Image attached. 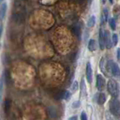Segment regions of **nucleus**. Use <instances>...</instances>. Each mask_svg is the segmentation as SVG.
<instances>
[{
  "label": "nucleus",
  "mask_w": 120,
  "mask_h": 120,
  "mask_svg": "<svg viewBox=\"0 0 120 120\" xmlns=\"http://www.w3.org/2000/svg\"><path fill=\"white\" fill-rule=\"evenodd\" d=\"M109 25L111 27V29L113 30H116V21L113 18H110L109 19Z\"/></svg>",
  "instance_id": "4468645a"
},
{
  "label": "nucleus",
  "mask_w": 120,
  "mask_h": 120,
  "mask_svg": "<svg viewBox=\"0 0 120 120\" xmlns=\"http://www.w3.org/2000/svg\"><path fill=\"white\" fill-rule=\"evenodd\" d=\"M69 120H77V116H72V117H70V118L69 119Z\"/></svg>",
  "instance_id": "5701e85b"
},
{
  "label": "nucleus",
  "mask_w": 120,
  "mask_h": 120,
  "mask_svg": "<svg viewBox=\"0 0 120 120\" xmlns=\"http://www.w3.org/2000/svg\"><path fill=\"white\" fill-rule=\"evenodd\" d=\"M105 44H106V47L107 49H110L112 47V41L110 38V34L108 31H105Z\"/></svg>",
  "instance_id": "423d86ee"
},
{
  "label": "nucleus",
  "mask_w": 120,
  "mask_h": 120,
  "mask_svg": "<svg viewBox=\"0 0 120 120\" xmlns=\"http://www.w3.org/2000/svg\"><path fill=\"white\" fill-rule=\"evenodd\" d=\"M81 120H88V117H87V115L85 112H82V114H81Z\"/></svg>",
  "instance_id": "aec40b11"
},
{
  "label": "nucleus",
  "mask_w": 120,
  "mask_h": 120,
  "mask_svg": "<svg viewBox=\"0 0 120 120\" xmlns=\"http://www.w3.org/2000/svg\"><path fill=\"white\" fill-rule=\"evenodd\" d=\"M107 69L110 71V72L114 77H120V69L119 68V65L116 62L112 61V60L108 61L107 64Z\"/></svg>",
  "instance_id": "7ed1b4c3"
},
{
  "label": "nucleus",
  "mask_w": 120,
  "mask_h": 120,
  "mask_svg": "<svg viewBox=\"0 0 120 120\" xmlns=\"http://www.w3.org/2000/svg\"><path fill=\"white\" fill-rule=\"evenodd\" d=\"M79 88V85H78V82L77 81H74L73 83V86H72V89L73 92H76V90L78 89Z\"/></svg>",
  "instance_id": "a211bd4d"
},
{
  "label": "nucleus",
  "mask_w": 120,
  "mask_h": 120,
  "mask_svg": "<svg viewBox=\"0 0 120 120\" xmlns=\"http://www.w3.org/2000/svg\"><path fill=\"white\" fill-rule=\"evenodd\" d=\"M79 106H80V102H79V101H76V102H74L73 104V107H74V108H77Z\"/></svg>",
  "instance_id": "412c9836"
},
{
  "label": "nucleus",
  "mask_w": 120,
  "mask_h": 120,
  "mask_svg": "<svg viewBox=\"0 0 120 120\" xmlns=\"http://www.w3.org/2000/svg\"><path fill=\"white\" fill-rule=\"evenodd\" d=\"M86 78L89 83L92 81V68L91 64L89 62H88L87 65H86Z\"/></svg>",
  "instance_id": "0eeeda50"
},
{
  "label": "nucleus",
  "mask_w": 120,
  "mask_h": 120,
  "mask_svg": "<svg viewBox=\"0 0 120 120\" xmlns=\"http://www.w3.org/2000/svg\"><path fill=\"white\" fill-rule=\"evenodd\" d=\"M109 109L111 113L116 118H120V102L116 98L110 99L109 102Z\"/></svg>",
  "instance_id": "f257e3e1"
},
{
  "label": "nucleus",
  "mask_w": 120,
  "mask_h": 120,
  "mask_svg": "<svg viewBox=\"0 0 120 120\" xmlns=\"http://www.w3.org/2000/svg\"><path fill=\"white\" fill-rule=\"evenodd\" d=\"M7 7H8V5H7L6 2L2 3L1 7H0V20H2L5 18L7 12Z\"/></svg>",
  "instance_id": "1a4fd4ad"
},
{
  "label": "nucleus",
  "mask_w": 120,
  "mask_h": 120,
  "mask_svg": "<svg viewBox=\"0 0 120 120\" xmlns=\"http://www.w3.org/2000/svg\"><path fill=\"white\" fill-rule=\"evenodd\" d=\"M96 100H97V102L98 104L100 105H102L105 103V101L107 100V97L105 95L104 93H97L96 95Z\"/></svg>",
  "instance_id": "6e6552de"
},
{
  "label": "nucleus",
  "mask_w": 120,
  "mask_h": 120,
  "mask_svg": "<svg viewBox=\"0 0 120 120\" xmlns=\"http://www.w3.org/2000/svg\"><path fill=\"white\" fill-rule=\"evenodd\" d=\"M85 88H86V86H85V82H84V80L82 79V82H81V91L82 92L85 91Z\"/></svg>",
  "instance_id": "6ab92c4d"
},
{
  "label": "nucleus",
  "mask_w": 120,
  "mask_h": 120,
  "mask_svg": "<svg viewBox=\"0 0 120 120\" xmlns=\"http://www.w3.org/2000/svg\"><path fill=\"white\" fill-rule=\"evenodd\" d=\"M0 32H1V28H0Z\"/></svg>",
  "instance_id": "bb28decb"
},
{
  "label": "nucleus",
  "mask_w": 120,
  "mask_h": 120,
  "mask_svg": "<svg viewBox=\"0 0 120 120\" xmlns=\"http://www.w3.org/2000/svg\"><path fill=\"white\" fill-rule=\"evenodd\" d=\"M63 98H64L65 100L66 101H69L70 99V98H71V94L69 91H66L63 92V96H62Z\"/></svg>",
  "instance_id": "2eb2a0df"
},
{
  "label": "nucleus",
  "mask_w": 120,
  "mask_h": 120,
  "mask_svg": "<svg viewBox=\"0 0 120 120\" xmlns=\"http://www.w3.org/2000/svg\"><path fill=\"white\" fill-rule=\"evenodd\" d=\"M108 14H109V12H108V10H107V8H103V13H102V17H101V22H107V20H108Z\"/></svg>",
  "instance_id": "ddd939ff"
},
{
  "label": "nucleus",
  "mask_w": 120,
  "mask_h": 120,
  "mask_svg": "<svg viewBox=\"0 0 120 120\" xmlns=\"http://www.w3.org/2000/svg\"><path fill=\"white\" fill-rule=\"evenodd\" d=\"M99 45L100 50H103L106 47L105 44V34L102 29H100L99 30Z\"/></svg>",
  "instance_id": "39448f33"
},
{
  "label": "nucleus",
  "mask_w": 120,
  "mask_h": 120,
  "mask_svg": "<svg viewBox=\"0 0 120 120\" xmlns=\"http://www.w3.org/2000/svg\"><path fill=\"white\" fill-rule=\"evenodd\" d=\"M105 85H106V82H105V79L101 74H97V82L96 86L97 88L99 91H102L104 89Z\"/></svg>",
  "instance_id": "20e7f679"
},
{
  "label": "nucleus",
  "mask_w": 120,
  "mask_h": 120,
  "mask_svg": "<svg viewBox=\"0 0 120 120\" xmlns=\"http://www.w3.org/2000/svg\"><path fill=\"white\" fill-rule=\"evenodd\" d=\"M117 59L120 61V48L117 49Z\"/></svg>",
  "instance_id": "4be33fe9"
},
{
  "label": "nucleus",
  "mask_w": 120,
  "mask_h": 120,
  "mask_svg": "<svg viewBox=\"0 0 120 120\" xmlns=\"http://www.w3.org/2000/svg\"><path fill=\"white\" fill-rule=\"evenodd\" d=\"M100 2H102V3H103V4H104L105 2H106V0H100Z\"/></svg>",
  "instance_id": "b1692460"
},
{
  "label": "nucleus",
  "mask_w": 120,
  "mask_h": 120,
  "mask_svg": "<svg viewBox=\"0 0 120 120\" xmlns=\"http://www.w3.org/2000/svg\"><path fill=\"white\" fill-rule=\"evenodd\" d=\"M5 111H8L10 108V106H11V101L9 100H6L5 101Z\"/></svg>",
  "instance_id": "f3484780"
},
{
  "label": "nucleus",
  "mask_w": 120,
  "mask_h": 120,
  "mask_svg": "<svg viewBox=\"0 0 120 120\" xmlns=\"http://www.w3.org/2000/svg\"><path fill=\"white\" fill-rule=\"evenodd\" d=\"M100 70L103 73L106 74V69L107 68V67H106V63H105V59L103 57L101 58L100 62Z\"/></svg>",
  "instance_id": "f8f14e48"
},
{
  "label": "nucleus",
  "mask_w": 120,
  "mask_h": 120,
  "mask_svg": "<svg viewBox=\"0 0 120 120\" xmlns=\"http://www.w3.org/2000/svg\"><path fill=\"white\" fill-rule=\"evenodd\" d=\"M109 1H110V2L111 4L113 3V0H109Z\"/></svg>",
  "instance_id": "393cba45"
},
{
  "label": "nucleus",
  "mask_w": 120,
  "mask_h": 120,
  "mask_svg": "<svg viewBox=\"0 0 120 120\" xmlns=\"http://www.w3.org/2000/svg\"><path fill=\"white\" fill-rule=\"evenodd\" d=\"M88 48L90 51H95L97 50V44L95 40L94 39H90L88 41Z\"/></svg>",
  "instance_id": "9d476101"
},
{
  "label": "nucleus",
  "mask_w": 120,
  "mask_h": 120,
  "mask_svg": "<svg viewBox=\"0 0 120 120\" xmlns=\"http://www.w3.org/2000/svg\"><path fill=\"white\" fill-rule=\"evenodd\" d=\"M112 44L113 45H116L118 44V41H119V38L117 34H113L112 36Z\"/></svg>",
  "instance_id": "dca6fc26"
},
{
  "label": "nucleus",
  "mask_w": 120,
  "mask_h": 120,
  "mask_svg": "<svg viewBox=\"0 0 120 120\" xmlns=\"http://www.w3.org/2000/svg\"><path fill=\"white\" fill-rule=\"evenodd\" d=\"M107 89L113 98H117L119 95V86L116 80L110 79L107 82Z\"/></svg>",
  "instance_id": "f03ea898"
},
{
  "label": "nucleus",
  "mask_w": 120,
  "mask_h": 120,
  "mask_svg": "<svg viewBox=\"0 0 120 120\" xmlns=\"http://www.w3.org/2000/svg\"><path fill=\"white\" fill-rule=\"evenodd\" d=\"M95 22H96V17L95 15H91V16L90 17L89 20H88L87 25L88 27H92V26L95 25Z\"/></svg>",
  "instance_id": "9b49d317"
},
{
  "label": "nucleus",
  "mask_w": 120,
  "mask_h": 120,
  "mask_svg": "<svg viewBox=\"0 0 120 120\" xmlns=\"http://www.w3.org/2000/svg\"><path fill=\"white\" fill-rule=\"evenodd\" d=\"M3 1H4V0H0V4H1Z\"/></svg>",
  "instance_id": "a878e982"
}]
</instances>
